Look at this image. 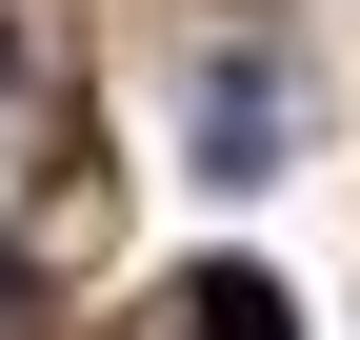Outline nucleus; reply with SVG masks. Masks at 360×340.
Instances as JSON below:
<instances>
[{"label": "nucleus", "instance_id": "obj_3", "mask_svg": "<svg viewBox=\"0 0 360 340\" xmlns=\"http://www.w3.org/2000/svg\"><path fill=\"white\" fill-rule=\"evenodd\" d=\"M20 301H40V261H20V240H0V320H20Z\"/></svg>", "mask_w": 360, "mask_h": 340}, {"label": "nucleus", "instance_id": "obj_1", "mask_svg": "<svg viewBox=\"0 0 360 340\" xmlns=\"http://www.w3.org/2000/svg\"><path fill=\"white\" fill-rule=\"evenodd\" d=\"M281 120H300V80L220 60V80H200V181H281Z\"/></svg>", "mask_w": 360, "mask_h": 340}, {"label": "nucleus", "instance_id": "obj_2", "mask_svg": "<svg viewBox=\"0 0 360 340\" xmlns=\"http://www.w3.org/2000/svg\"><path fill=\"white\" fill-rule=\"evenodd\" d=\"M180 320H200V340H281V280H260V261H200Z\"/></svg>", "mask_w": 360, "mask_h": 340}]
</instances>
